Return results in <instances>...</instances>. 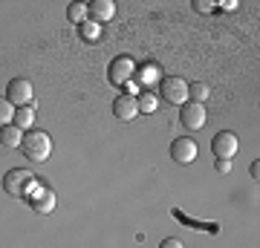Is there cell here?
Instances as JSON below:
<instances>
[{"label":"cell","instance_id":"cell-1","mask_svg":"<svg viewBox=\"0 0 260 248\" xmlns=\"http://www.w3.org/2000/svg\"><path fill=\"white\" fill-rule=\"evenodd\" d=\"M20 147H23V156L32 162H47L52 156V138L47 130H26Z\"/></svg>","mask_w":260,"mask_h":248},{"label":"cell","instance_id":"cell-2","mask_svg":"<svg viewBox=\"0 0 260 248\" xmlns=\"http://www.w3.org/2000/svg\"><path fill=\"white\" fill-rule=\"evenodd\" d=\"M159 95H162V101L174 104V107H182V104L188 101V84H185V78L165 75V78L159 81Z\"/></svg>","mask_w":260,"mask_h":248},{"label":"cell","instance_id":"cell-3","mask_svg":"<svg viewBox=\"0 0 260 248\" xmlns=\"http://www.w3.org/2000/svg\"><path fill=\"white\" fill-rule=\"evenodd\" d=\"M32 179H35V176L29 173V170H23V167H15V170H9V173L3 176V191L9 193L12 199H23V193L29 191Z\"/></svg>","mask_w":260,"mask_h":248},{"label":"cell","instance_id":"cell-4","mask_svg":"<svg viewBox=\"0 0 260 248\" xmlns=\"http://www.w3.org/2000/svg\"><path fill=\"white\" fill-rule=\"evenodd\" d=\"M35 98V92H32V84L26 78H12L9 87H6V101L18 110V107H29Z\"/></svg>","mask_w":260,"mask_h":248},{"label":"cell","instance_id":"cell-5","mask_svg":"<svg viewBox=\"0 0 260 248\" xmlns=\"http://www.w3.org/2000/svg\"><path fill=\"white\" fill-rule=\"evenodd\" d=\"M133 73H136V61L130 55H119L113 58L110 66H107V78H110L116 87H121V84H127L130 78H133Z\"/></svg>","mask_w":260,"mask_h":248},{"label":"cell","instance_id":"cell-6","mask_svg":"<svg viewBox=\"0 0 260 248\" xmlns=\"http://www.w3.org/2000/svg\"><path fill=\"white\" fill-rule=\"evenodd\" d=\"M237 147H240V141H237V136H234L232 130H223V133H217V136L211 138L214 156L225 159V162H232V159L237 156Z\"/></svg>","mask_w":260,"mask_h":248},{"label":"cell","instance_id":"cell-7","mask_svg":"<svg viewBox=\"0 0 260 248\" xmlns=\"http://www.w3.org/2000/svg\"><path fill=\"white\" fill-rule=\"evenodd\" d=\"M171 159L177 165H191L197 159V141L191 136H179L171 141Z\"/></svg>","mask_w":260,"mask_h":248},{"label":"cell","instance_id":"cell-8","mask_svg":"<svg viewBox=\"0 0 260 248\" xmlns=\"http://www.w3.org/2000/svg\"><path fill=\"white\" fill-rule=\"evenodd\" d=\"M179 119L185 124V130H203L205 127V107L194 101H185L179 110Z\"/></svg>","mask_w":260,"mask_h":248},{"label":"cell","instance_id":"cell-9","mask_svg":"<svg viewBox=\"0 0 260 248\" xmlns=\"http://www.w3.org/2000/svg\"><path fill=\"white\" fill-rule=\"evenodd\" d=\"M116 18V3L113 0H93L90 6H87V20H93V23H107V20Z\"/></svg>","mask_w":260,"mask_h":248},{"label":"cell","instance_id":"cell-10","mask_svg":"<svg viewBox=\"0 0 260 248\" xmlns=\"http://www.w3.org/2000/svg\"><path fill=\"white\" fill-rule=\"evenodd\" d=\"M113 113L119 121H133L139 116V104H136V95H119L113 101Z\"/></svg>","mask_w":260,"mask_h":248},{"label":"cell","instance_id":"cell-11","mask_svg":"<svg viewBox=\"0 0 260 248\" xmlns=\"http://www.w3.org/2000/svg\"><path fill=\"white\" fill-rule=\"evenodd\" d=\"M32 208H35L38 214L55 211V193L49 191V188H44V185H38V193H35V199H32Z\"/></svg>","mask_w":260,"mask_h":248},{"label":"cell","instance_id":"cell-12","mask_svg":"<svg viewBox=\"0 0 260 248\" xmlns=\"http://www.w3.org/2000/svg\"><path fill=\"white\" fill-rule=\"evenodd\" d=\"M20 141H23V130H18L15 124H6V127H0V145H3V147L15 150V147H20Z\"/></svg>","mask_w":260,"mask_h":248},{"label":"cell","instance_id":"cell-13","mask_svg":"<svg viewBox=\"0 0 260 248\" xmlns=\"http://www.w3.org/2000/svg\"><path fill=\"white\" fill-rule=\"evenodd\" d=\"M12 124H15L18 130H23V133H26V130H32V124H35V107H32V104H29V107H18V110H15V119H12Z\"/></svg>","mask_w":260,"mask_h":248},{"label":"cell","instance_id":"cell-14","mask_svg":"<svg viewBox=\"0 0 260 248\" xmlns=\"http://www.w3.org/2000/svg\"><path fill=\"white\" fill-rule=\"evenodd\" d=\"M78 38L87 41V44H99V38H102V26L93 23V20H84L81 26H78Z\"/></svg>","mask_w":260,"mask_h":248},{"label":"cell","instance_id":"cell-15","mask_svg":"<svg viewBox=\"0 0 260 248\" xmlns=\"http://www.w3.org/2000/svg\"><path fill=\"white\" fill-rule=\"evenodd\" d=\"M136 104H139V113H145V116H150V113H156V104H159V95L153 90H145L136 98Z\"/></svg>","mask_w":260,"mask_h":248},{"label":"cell","instance_id":"cell-16","mask_svg":"<svg viewBox=\"0 0 260 248\" xmlns=\"http://www.w3.org/2000/svg\"><path fill=\"white\" fill-rule=\"evenodd\" d=\"M208 95H211V90H208L205 84H188V101L205 104V101H208Z\"/></svg>","mask_w":260,"mask_h":248},{"label":"cell","instance_id":"cell-17","mask_svg":"<svg viewBox=\"0 0 260 248\" xmlns=\"http://www.w3.org/2000/svg\"><path fill=\"white\" fill-rule=\"evenodd\" d=\"M67 18H70V23L81 26L84 20H87V3H70L67 6Z\"/></svg>","mask_w":260,"mask_h":248},{"label":"cell","instance_id":"cell-18","mask_svg":"<svg viewBox=\"0 0 260 248\" xmlns=\"http://www.w3.org/2000/svg\"><path fill=\"white\" fill-rule=\"evenodd\" d=\"M12 119H15V107L6 101V95H0V127L12 124Z\"/></svg>","mask_w":260,"mask_h":248},{"label":"cell","instance_id":"cell-19","mask_svg":"<svg viewBox=\"0 0 260 248\" xmlns=\"http://www.w3.org/2000/svg\"><path fill=\"white\" fill-rule=\"evenodd\" d=\"M159 248H185V245H182V242H179V239L168 237V239H162V242H159Z\"/></svg>","mask_w":260,"mask_h":248},{"label":"cell","instance_id":"cell-20","mask_svg":"<svg viewBox=\"0 0 260 248\" xmlns=\"http://www.w3.org/2000/svg\"><path fill=\"white\" fill-rule=\"evenodd\" d=\"M217 173H232V162H225V159H217Z\"/></svg>","mask_w":260,"mask_h":248},{"label":"cell","instance_id":"cell-21","mask_svg":"<svg viewBox=\"0 0 260 248\" xmlns=\"http://www.w3.org/2000/svg\"><path fill=\"white\" fill-rule=\"evenodd\" d=\"M142 78H145V81H153V78H156V66H148V69H142Z\"/></svg>","mask_w":260,"mask_h":248},{"label":"cell","instance_id":"cell-22","mask_svg":"<svg viewBox=\"0 0 260 248\" xmlns=\"http://www.w3.org/2000/svg\"><path fill=\"white\" fill-rule=\"evenodd\" d=\"M194 9H197V12H211V3H205V0H197Z\"/></svg>","mask_w":260,"mask_h":248},{"label":"cell","instance_id":"cell-23","mask_svg":"<svg viewBox=\"0 0 260 248\" xmlns=\"http://www.w3.org/2000/svg\"><path fill=\"white\" fill-rule=\"evenodd\" d=\"M121 87H124V95H133V92L139 90V87H136V84H133V81H127V84H121Z\"/></svg>","mask_w":260,"mask_h":248},{"label":"cell","instance_id":"cell-24","mask_svg":"<svg viewBox=\"0 0 260 248\" xmlns=\"http://www.w3.org/2000/svg\"><path fill=\"white\" fill-rule=\"evenodd\" d=\"M251 176H254V179L260 176V162H254V165H251Z\"/></svg>","mask_w":260,"mask_h":248}]
</instances>
